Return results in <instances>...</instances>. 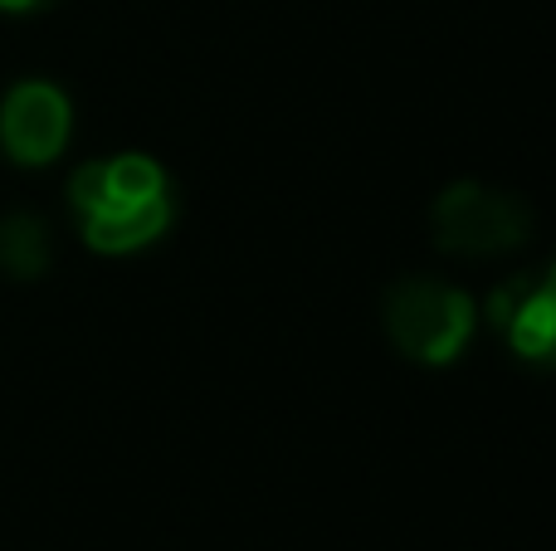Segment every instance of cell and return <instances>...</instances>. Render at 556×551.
I'll return each instance as SVG.
<instances>
[{
	"label": "cell",
	"mask_w": 556,
	"mask_h": 551,
	"mask_svg": "<svg viewBox=\"0 0 556 551\" xmlns=\"http://www.w3.org/2000/svg\"><path fill=\"white\" fill-rule=\"evenodd\" d=\"M74 107L64 88L45 78H25L0 98V146L20 166H49L68 146Z\"/></svg>",
	"instance_id": "277c9868"
},
{
	"label": "cell",
	"mask_w": 556,
	"mask_h": 551,
	"mask_svg": "<svg viewBox=\"0 0 556 551\" xmlns=\"http://www.w3.org/2000/svg\"><path fill=\"white\" fill-rule=\"evenodd\" d=\"M68 205L84 225L88 249L98 254H132L172 225L166 171L137 152L78 166L68 181Z\"/></svg>",
	"instance_id": "6da1fadb"
},
{
	"label": "cell",
	"mask_w": 556,
	"mask_h": 551,
	"mask_svg": "<svg viewBox=\"0 0 556 551\" xmlns=\"http://www.w3.org/2000/svg\"><path fill=\"white\" fill-rule=\"evenodd\" d=\"M532 215L518 195L493 191L479 181H459L434 201V240L440 249L464 254V259H493L528 240Z\"/></svg>",
	"instance_id": "3957f363"
},
{
	"label": "cell",
	"mask_w": 556,
	"mask_h": 551,
	"mask_svg": "<svg viewBox=\"0 0 556 551\" xmlns=\"http://www.w3.org/2000/svg\"><path fill=\"white\" fill-rule=\"evenodd\" d=\"M49 269V230L39 215L15 210L0 220V273L10 279H39Z\"/></svg>",
	"instance_id": "8992f818"
},
{
	"label": "cell",
	"mask_w": 556,
	"mask_h": 551,
	"mask_svg": "<svg viewBox=\"0 0 556 551\" xmlns=\"http://www.w3.org/2000/svg\"><path fill=\"white\" fill-rule=\"evenodd\" d=\"M386 332L405 357L425 367L454 361L473 337V303L469 293L434 279H401L386 293Z\"/></svg>",
	"instance_id": "7a4b0ae2"
},
{
	"label": "cell",
	"mask_w": 556,
	"mask_h": 551,
	"mask_svg": "<svg viewBox=\"0 0 556 551\" xmlns=\"http://www.w3.org/2000/svg\"><path fill=\"white\" fill-rule=\"evenodd\" d=\"M39 0H0V10H35Z\"/></svg>",
	"instance_id": "52a82bcc"
},
{
	"label": "cell",
	"mask_w": 556,
	"mask_h": 551,
	"mask_svg": "<svg viewBox=\"0 0 556 551\" xmlns=\"http://www.w3.org/2000/svg\"><path fill=\"white\" fill-rule=\"evenodd\" d=\"M489 318L503 328L513 351L528 361H556V264L538 279H513L489 298Z\"/></svg>",
	"instance_id": "5b68a950"
}]
</instances>
